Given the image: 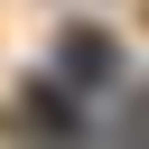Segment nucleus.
<instances>
[{"label": "nucleus", "mask_w": 149, "mask_h": 149, "mask_svg": "<svg viewBox=\"0 0 149 149\" xmlns=\"http://www.w3.org/2000/svg\"><path fill=\"white\" fill-rule=\"evenodd\" d=\"M56 65H65V84H102L112 74V37L102 28H65L56 37Z\"/></svg>", "instance_id": "nucleus-1"}, {"label": "nucleus", "mask_w": 149, "mask_h": 149, "mask_svg": "<svg viewBox=\"0 0 149 149\" xmlns=\"http://www.w3.org/2000/svg\"><path fill=\"white\" fill-rule=\"evenodd\" d=\"M19 121H28V130H74L84 112H74V102H56V93H28V102H19Z\"/></svg>", "instance_id": "nucleus-2"}, {"label": "nucleus", "mask_w": 149, "mask_h": 149, "mask_svg": "<svg viewBox=\"0 0 149 149\" xmlns=\"http://www.w3.org/2000/svg\"><path fill=\"white\" fill-rule=\"evenodd\" d=\"M130 130H140V140H149V93H140V102H130Z\"/></svg>", "instance_id": "nucleus-3"}]
</instances>
